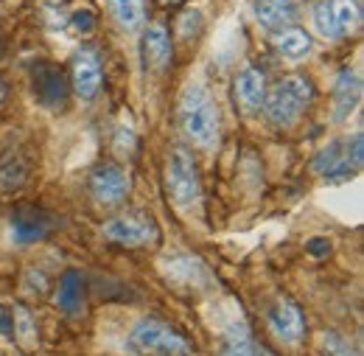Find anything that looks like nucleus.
I'll use <instances>...</instances> for the list:
<instances>
[{
	"mask_svg": "<svg viewBox=\"0 0 364 356\" xmlns=\"http://www.w3.org/2000/svg\"><path fill=\"white\" fill-rule=\"evenodd\" d=\"M180 130L191 143L202 149H213L219 143V107L205 82H191L182 93Z\"/></svg>",
	"mask_w": 364,
	"mask_h": 356,
	"instance_id": "1",
	"label": "nucleus"
},
{
	"mask_svg": "<svg viewBox=\"0 0 364 356\" xmlns=\"http://www.w3.org/2000/svg\"><path fill=\"white\" fill-rule=\"evenodd\" d=\"M314 98V85L306 76H286L274 85L267 98H264V112L272 121L274 127L289 130L300 121V115L306 112V107Z\"/></svg>",
	"mask_w": 364,
	"mask_h": 356,
	"instance_id": "2",
	"label": "nucleus"
},
{
	"mask_svg": "<svg viewBox=\"0 0 364 356\" xmlns=\"http://www.w3.org/2000/svg\"><path fill=\"white\" fill-rule=\"evenodd\" d=\"M129 351L137 356H185L188 342L168 323L154 320V317H143L129 331Z\"/></svg>",
	"mask_w": 364,
	"mask_h": 356,
	"instance_id": "3",
	"label": "nucleus"
},
{
	"mask_svg": "<svg viewBox=\"0 0 364 356\" xmlns=\"http://www.w3.org/2000/svg\"><path fill=\"white\" fill-rule=\"evenodd\" d=\"M364 163V137L362 132H356L348 140H331L328 146H322L311 163V169L319 177H325L328 182H342L350 179Z\"/></svg>",
	"mask_w": 364,
	"mask_h": 356,
	"instance_id": "4",
	"label": "nucleus"
},
{
	"mask_svg": "<svg viewBox=\"0 0 364 356\" xmlns=\"http://www.w3.org/2000/svg\"><path fill=\"white\" fill-rule=\"evenodd\" d=\"M311 23L319 37L342 40L362 23V3L359 0H314Z\"/></svg>",
	"mask_w": 364,
	"mask_h": 356,
	"instance_id": "5",
	"label": "nucleus"
},
{
	"mask_svg": "<svg viewBox=\"0 0 364 356\" xmlns=\"http://www.w3.org/2000/svg\"><path fill=\"white\" fill-rule=\"evenodd\" d=\"M166 182H168V194L180 208H191L202 199V179L196 160L188 149H171L168 155V166H166Z\"/></svg>",
	"mask_w": 364,
	"mask_h": 356,
	"instance_id": "6",
	"label": "nucleus"
},
{
	"mask_svg": "<svg viewBox=\"0 0 364 356\" xmlns=\"http://www.w3.org/2000/svg\"><path fill=\"white\" fill-rule=\"evenodd\" d=\"M104 239L127 247H143L157 241V224L149 214H124L104 224Z\"/></svg>",
	"mask_w": 364,
	"mask_h": 356,
	"instance_id": "7",
	"label": "nucleus"
},
{
	"mask_svg": "<svg viewBox=\"0 0 364 356\" xmlns=\"http://www.w3.org/2000/svg\"><path fill=\"white\" fill-rule=\"evenodd\" d=\"M129 174L118 163H101L90 174V194L101 205H118L129 197Z\"/></svg>",
	"mask_w": 364,
	"mask_h": 356,
	"instance_id": "8",
	"label": "nucleus"
},
{
	"mask_svg": "<svg viewBox=\"0 0 364 356\" xmlns=\"http://www.w3.org/2000/svg\"><path fill=\"white\" fill-rule=\"evenodd\" d=\"M56 230V216L48 214L43 208H17L11 216V239L14 244L26 247V244H37L48 239Z\"/></svg>",
	"mask_w": 364,
	"mask_h": 356,
	"instance_id": "9",
	"label": "nucleus"
},
{
	"mask_svg": "<svg viewBox=\"0 0 364 356\" xmlns=\"http://www.w3.org/2000/svg\"><path fill=\"white\" fill-rule=\"evenodd\" d=\"M31 88L40 104H46L48 110H65L68 104V85L65 76L56 65L40 62L31 68Z\"/></svg>",
	"mask_w": 364,
	"mask_h": 356,
	"instance_id": "10",
	"label": "nucleus"
},
{
	"mask_svg": "<svg viewBox=\"0 0 364 356\" xmlns=\"http://www.w3.org/2000/svg\"><path fill=\"white\" fill-rule=\"evenodd\" d=\"M34 172V157L26 146H9L0 155V191L3 194H14L20 188L28 185Z\"/></svg>",
	"mask_w": 364,
	"mask_h": 356,
	"instance_id": "11",
	"label": "nucleus"
},
{
	"mask_svg": "<svg viewBox=\"0 0 364 356\" xmlns=\"http://www.w3.org/2000/svg\"><path fill=\"white\" fill-rule=\"evenodd\" d=\"M166 281L174 283L177 289H185V292H202L213 283L210 278V269L205 267L202 258L196 256H177L166 264Z\"/></svg>",
	"mask_w": 364,
	"mask_h": 356,
	"instance_id": "12",
	"label": "nucleus"
},
{
	"mask_svg": "<svg viewBox=\"0 0 364 356\" xmlns=\"http://www.w3.org/2000/svg\"><path fill=\"white\" fill-rule=\"evenodd\" d=\"M104 79V68H101V56L95 48H82L73 56V90L82 101H92L101 90Z\"/></svg>",
	"mask_w": 364,
	"mask_h": 356,
	"instance_id": "13",
	"label": "nucleus"
},
{
	"mask_svg": "<svg viewBox=\"0 0 364 356\" xmlns=\"http://www.w3.org/2000/svg\"><path fill=\"white\" fill-rule=\"evenodd\" d=\"M267 320H269V331L286 345H297L303 340V334H306V317H303L300 306L294 300L280 298L269 309Z\"/></svg>",
	"mask_w": 364,
	"mask_h": 356,
	"instance_id": "14",
	"label": "nucleus"
},
{
	"mask_svg": "<svg viewBox=\"0 0 364 356\" xmlns=\"http://www.w3.org/2000/svg\"><path fill=\"white\" fill-rule=\"evenodd\" d=\"M362 101V76L356 68H345L333 85V121H348Z\"/></svg>",
	"mask_w": 364,
	"mask_h": 356,
	"instance_id": "15",
	"label": "nucleus"
},
{
	"mask_svg": "<svg viewBox=\"0 0 364 356\" xmlns=\"http://www.w3.org/2000/svg\"><path fill=\"white\" fill-rule=\"evenodd\" d=\"M235 98H238V104L247 115L261 112L264 98H267V79L258 68H244L235 76Z\"/></svg>",
	"mask_w": 364,
	"mask_h": 356,
	"instance_id": "16",
	"label": "nucleus"
},
{
	"mask_svg": "<svg viewBox=\"0 0 364 356\" xmlns=\"http://www.w3.org/2000/svg\"><path fill=\"white\" fill-rule=\"evenodd\" d=\"M303 0H252V14L264 28H286L300 14Z\"/></svg>",
	"mask_w": 364,
	"mask_h": 356,
	"instance_id": "17",
	"label": "nucleus"
},
{
	"mask_svg": "<svg viewBox=\"0 0 364 356\" xmlns=\"http://www.w3.org/2000/svg\"><path fill=\"white\" fill-rule=\"evenodd\" d=\"M143 62L149 70H166L171 62V37L163 23H154L143 34Z\"/></svg>",
	"mask_w": 364,
	"mask_h": 356,
	"instance_id": "18",
	"label": "nucleus"
},
{
	"mask_svg": "<svg viewBox=\"0 0 364 356\" xmlns=\"http://www.w3.org/2000/svg\"><path fill=\"white\" fill-rule=\"evenodd\" d=\"M56 306L65 314H70V317L85 312V278H82L79 269H68V272L59 278Z\"/></svg>",
	"mask_w": 364,
	"mask_h": 356,
	"instance_id": "19",
	"label": "nucleus"
},
{
	"mask_svg": "<svg viewBox=\"0 0 364 356\" xmlns=\"http://www.w3.org/2000/svg\"><path fill=\"white\" fill-rule=\"evenodd\" d=\"M274 48L286 56V59H303L311 53V37L303 28H291L286 26L277 37H274Z\"/></svg>",
	"mask_w": 364,
	"mask_h": 356,
	"instance_id": "20",
	"label": "nucleus"
},
{
	"mask_svg": "<svg viewBox=\"0 0 364 356\" xmlns=\"http://www.w3.org/2000/svg\"><path fill=\"white\" fill-rule=\"evenodd\" d=\"M115 23L127 31H137L146 20V3L143 0H107Z\"/></svg>",
	"mask_w": 364,
	"mask_h": 356,
	"instance_id": "21",
	"label": "nucleus"
},
{
	"mask_svg": "<svg viewBox=\"0 0 364 356\" xmlns=\"http://www.w3.org/2000/svg\"><path fill=\"white\" fill-rule=\"evenodd\" d=\"M222 356H272V354L267 348H261L258 342H252L247 334H241V337H232V342L225 348Z\"/></svg>",
	"mask_w": 364,
	"mask_h": 356,
	"instance_id": "22",
	"label": "nucleus"
},
{
	"mask_svg": "<svg viewBox=\"0 0 364 356\" xmlns=\"http://www.w3.org/2000/svg\"><path fill=\"white\" fill-rule=\"evenodd\" d=\"M14 334H17V337H23V342H28V345H34V342H37V328H34L31 312H28V309H23V306H17V309H14Z\"/></svg>",
	"mask_w": 364,
	"mask_h": 356,
	"instance_id": "23",
	"label": "nucleus"
},
{
	"mask_svg": "<svg viewBox=\"0 0 364 356\" xmlns=\"http://www.w3.org/2000/svg\"><path fill=\"white\" fill-rule=\"evenodd\" d=\"M322 351H325V356H359V351L345 337H339L333 331L322 334Z\"/></svg>",
	"mask_w": 364,
	"mask_h": 356,
	"instance_id": "24",
	"label": "nucleus"
},
{
	"mask_svg": "<svg viewBox=\"0 0 364 356\" xmlns=\"http://www.w3.org/2000/svg\"><path fill=\"white\" fill-rule=\"evenodd\" d=\"M48 289V278L43 269L31 267L26 269V278H23V292H28V295H43Z\"/></svg>",
	"mask_w": 364,
	"mask_h": 356,
	"instance_id": "25",
	"label": "nucleus"
},
{
	"mask_svg": "<svg viewBox=\"0 0 364 356\" xmlns=\"http://www.w3.org/2000/svg\"><path fill=\"white\" fill-rule=\"evenodd\" d=\"M202 28V11L199 9H188L185 14L180 17V34L182 37H191Z\"/></svg>",
	"mask_w": 364,
	"mask_h": 356,
	"instance_id": "26",
	"label": "nucleus"
},
{
	"mask_svg": "<svg viewBox=\"0 0 364 356\" xmlns=\"http://www.w3.org/2000/svg\"><path fill=\"white\" fill-rule=\"evenodd\" d=\"M92 26H95V17H92V11H76L73 14V28L76 31H82V34H90L92 31Z\"/></svg>",
	"mask_w": 364,
	"mask_h": 356,
	"instance_id": "27",
	"label": "nucleus"
},
{
	"mask_svg": "<svg viewBox=\"0 0 364 356\" xmlns=\"http://www.w3.org/2000/svg\"><path fill=\"white\" fill-rule=\"evenodd\" d=\"M0 334L3 337H14V314L6 306H0Z\"/></svg>",
	"mask_w": 364,
	"mask_h": 356,
	"instance_id": "28",
	"label": "nucleus"
},
{
	"mask_svg": "<svg viewBox=\"0 0 364 356\" xmlns=\"http://www.w3.org/2000/svg\"><path fill=\"white\" fill-rule=\"evenodd\" d=\"M309 253H311L314 258L328 256V253H331V241H328V239H311V241H309Z\"/></svg>",
	"mask_w": 364,
	"mask_h": 356,
	"instance_id": "29",
	"label": "nucleus"
},
{
	"mask_svg": "<svg viewBox=\"0 0 364 356\" xmlns=\"http://www.w3.org/2000/svg\"><path fill=\"white\" fill-rule=\"evenodd\" d=\"M163 3H177V0H163Z\"/></svg>",
	"mask_w": 364,
	"mask_h": 356,
	"instance_id": "30",
	"label": "nucleus"
},
{
	"mask_svg": "<svg viewBox=\"0 0 364 356\" xmlns=\"http://www.w3.org/2000/svg\"><path fill=\"white\" fill-rule=\"evenodd\" d=\"M0 98H3V85H0Z\"/></svg>",
	"mask_w": 364,
	"mask_h": 356,
	"instance_id": "31",
	"label": "nucleus"
}]
</instances>
